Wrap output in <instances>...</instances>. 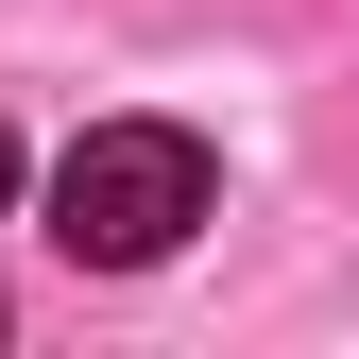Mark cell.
I'll use <instances>...</instances> for the list:
<instances>
[{
  "label": "cell",
  "mask_w": 359,
  "mask_h": 359,
  "mask_svg": "<svg viewBox=\"0 0 359 359\" xmlns=\"http://www.w3.org/2000/svg\"><path fill=\"white\" fill-rule=\"evenodd\" d=\"M205 189L222 171H205L189 120H86L69 171H52V240L86 257V274H154V257L205 222Z\"/></svg>",
  "instance_id": "1"
},
{
  "label": "cell",
  "mask_w": 359,
  "mask_h": 359,
  "mask_svg": "<svg viewBox=\"0 0 359 359\" xmlns=\"http://www.w3.org/2000/svg\"><path fill=\"white\" fill-rule=\"evenodd\" d=\"M0 205H18V120H0Z\"/></svg>",
  "instance_id": "2"
}]
</instances>
